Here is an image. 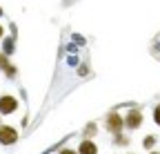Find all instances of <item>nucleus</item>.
Returning <instances> with one entry per match:
<instances>
[{"mask_svg": "<svg viewBox=\"0 0 160 154\" xmlns=\"http://www.w3.org/2000/svg\"><path fill=\"white\" fill-rule=\"evenodd\" d=\"M142 123H145V112H142V107L131 103V105L127 107V112L122 114V127H125L127 132H136V130L142 127Z\"/></svg>", "mask_w": 160, "mask_h": 154, "instance_id": "nucleus-1", "label": "nucleus"}, {"mask_svg": "<svg viewBox=\"0 0 160 154\" xmlns=\"http://www.w3.org/2000/svg\"><path fill=\"white\" fill-rule=\"evenodd\" d=\"M102 125H105V132H109L111 136H113V134L125 132V127H122V114H120L118 109H109V112L105 114Z\"/></svg>", "mask_w": 160, "mask_h": 154, "instance_id": "nucleus-2", "label": "nucleus"}, {"mask_svg": "<svg viewBox=\"0 0 160 154\" xmlns=\"http://www.w3.org/2000/svg\"><path fill=\"white\" fill-rule=\"evenodd\" d=\"M20 109V101L13 94H0V116H11Z\"/></svg>", "mask_w": 160, "mask_h": 154, "instance_id": "nucleus-3", "label": "nucleus"}, {"mask_svg": "<svg viewBox=\"0 0 160 154\" xmlns=\"http://www.w3.org/2000/svg\"><path fill=\"white\" fill-rule=\"evenodd\" d=\"M20 139V132L13 127V125H5V123H0V145H5V147H11L16 145Z\"/></svg>", "mask_w": 160, "mask_h": 154, "instance_id": "nucleus-4", "label": "nucleus"}, {"mask_svg": "<svg viewBox=\"0 0 160 154\" xmlns=\"http://www.w3.org/2000/svg\"><path fill=\"white\" fill-rule=\"evenodd\" d=\"M18 38H13V36H2V40H0V51H2L5 56H9V58H11V56L16 54V49H18Z\"/></svg>", "mask_w": 160, "mask_h": 154, "instance_id": "nucleus-5", "label": "nucleus"}, {"mask_svg": "<svg viewBox=\"0 0 160 154\" xmlns=\"http://www.w3.org/2000/svg\"><path fill=\"white\" fill-rule=\"evenodd\" d=\"M76 152H78V154H98L100 150H98V145H96L93 139H80Z\"/></svg>", "mask_w": 160, "mask_h": 154, "instance_id": "nucleus-6", "label": "nucleus"}, {"mask_svg": "<svg viewBox=\"0 0 160 154\" xmlns=\"http://www.w3.org/2000/svg\"><path fill=\"white\" fill-rule=\"evenodd\" d=\"M96 134H98V123L96 121H87L85 127L80 130V139H96Z\"/></svg>", "mask_w": 160, "mask_h": 154, "instance_id": "nucleus-7", "label": "nucleus"}, {"mask_svg": "<svg viewBox=\"0 0 160 154\" xmlns=\"http://www.w3.org/2000/svg\"><path fill=\"white\" fill-rule=\"evenodd\" d=\"M111 141H113V145H116V147H129L131 136H129V134H125V132H120V134H113Z\"/></svg>", "mask_w": 160, "mask_h": 154, "instance_id": "nucleus-8", "label": "nucleus"}, {"mask_svg": "<svg viewBox=\"0 0 160 154\" xmlns=\"http://www.w3.org/2000/svg\"><path fill=\"white\" fill-rule=\"evenodd\" d=\"M18 74H20V69H18V65H13V63H9V65L2 69V76H5L7 81H16Z\"/></svg>", "mask_w": 160, "mask_h": 154, "instance_id": "nucleus-9", "label": "nucleus"}, {"mask_svg": "<svg viewBox=\"0 0 160 154\" xmlns=\"http://www.w3.org/2000/svg\"><path fill=\"white\" fill-rule=\"evenodd\" d=\"M156 145H158V136L156 134H147V136H142V150H156Z\"/></svg>", "mask_w": 160, "mask_h": 154, "instance_id": "nucleus-10", "label": "nucleus"}, {"mask_svg": "<svg viewBox=\"0 0 160 154\" xmlns=\"http://www.w3.org/2000/svg\"><path fill=\"white\" fill-rule=\"evenodd\" d=\"M89 74H91V67H89L87 61H85V63H80V65L76 67V76H78V78H87Z\"/></svg>", "mask_w": 160, "mask_h": 154, "instance_id": "nucleus-11", "label": "nucleus"}, {"mask_svg": "<svg viewBox=\"0 0 160 154\" xmlns=\"http://www.w3.org/2000/svg\"><path fill=\"white\" fill-rule=\"evenodd\" d=\"M151 116H153V123L160 127V103H156V105H153V109H151Z\"/></svg>", "mask_w": 160, "mask_h": 154, "instance_id": "nucleus-12", "label": "nucleus"}, {"mask_svg": "<svg viewBox=\"0 0 160 154\" xmlns=\"http://www.w3.org/2000/svg\"><path fill=\"white\" fill-rule=\"evenodd\" d=\"M9 63H11V61H9V56H5L2 51H0V74H2V69H5Z\"/></svg>", "mask_w": 160, "mask_h": 154, "instance_id": "nucleus-13", "label": "nucleus"}, {"mask_svg": "<svg viewBox=\"0 0 160 154\" xmlns=\"http://www.w3.org/2000/svg\"><path fill=\"white\" fill-rule=\"evenodd\" d=\"M151 54L160 61V43H158V40H153V45H151Z\"/></svg>", "mask_w": 160, "mask_h": 154, "instance_id": "nucleus-14", "label": "nucleus"}, {"mask_svg": "<svg viewBox=\"0 0 160 154\" xmlns=\"http://www.w3.org/2000/svg\"><path fill=\"white\" fill-rule=\"evenodd\" d=\"M9 36L18 38V25H16V23H9Z\"/></svg>", "mask_w": 160, "mask_h": 154, "instance_id": "nucleus-15", "label": "nucleus"}, {"mask_svg": "<svg viewBox=\"0 0 160 154\" xmlns=\"http://www.w3.org/2000/svg\"><path fill=\"white\" fill-rule=\"evenodd\" d=\"M58 154H78V152H76V147H67V145H65V147H60Z\"/></svg>", "mask_w": 160, "mask_h": 154, "instance_id": "nucleus-16", "label": "nucleus"}, {"mask_svg": "<svg viewBox=\"0 0 160 154\" xmlns=\"http://www.w3.org/2000/svg\"><path fill=\"white\" fill-rule=\"evenodd\" d=\"M76 0H62V7H69V5H73Z\"/></svg>", "mask_w": 160, "mask_h": 154, "instance_id": "nucleus-17", "label": "nucleus"}, {"mask_svg": "<svg viewBox=\"0 0 160 154\" xmlns=\"http://www.w3.org/2000/svg\"><path fill=\"white\" fill-rule=\"evenodd\" d=\"M2 36H5V25L0 23V40H2Z\"/></svg>", "mask_w": 160, "mask_h": 154, "instance_id": "nucleus-18", "label": "nucleus"}, {"mask_svg": "<svg viewBox=\"0 0 160 154\" xmlns=\"http://www.w3.org/2000/svg\"><path fill=\"white\" fill-rule=\"evenodd\" d=\"M149 154H160V150H149Z\"/></svg>", "mask_w": 160, "mask_h": 154, "instance_id": "nucleus-19", "label": "nucleus"}, {"mask_svg": "<svg viewBox=\"0 0 160 154\" xmlns=\"http://www.w3.org/2000/svg\"><path fill=\"white\" fill-rule=\"evenodd\" d=\"M5 16V9H2V5H0V18H2Z\"/></svg>", "mask_w": 160, "mask_h": 154, "instance_id": "nucleus-20", "label": "nucleus"}, {"mask_svg": "<svg viewBox=\"0 0 160 154\" xmlns=\"http://www.w3.org/2000/svg\"><path fill=\"white\" fill-rule=\"evenodd\" d=\"M127 154H136V152H129V150H127Z\"/></svg>", "mask_w": 160, "mask_h": 154, "instance_id": "nucleus-21", "label": "nucleus"}, {"mask_svg": "<svg viewBox=\"0 0 160 154\" xmlns=\"http://www.w3.org/2000/svg\"><path fill=\"white\" fill-rule=\"evenodd\" d=\"M0 123H2V116H0Z\"/></svg>", "mask_w": 160, "mask_h": 154, "instance_id": "nucleus-22", "label": "nucleus"}]
</instances>
